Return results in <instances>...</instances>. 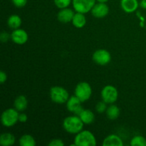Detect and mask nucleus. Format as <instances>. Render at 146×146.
<instances>
[{
	"mask_svg": "<svg viewBox=\"0 0 146 146\" xmlns=\"http://www.w3.org/2000/svg\"><path fill=\"white\" fill-rule=\"evenodd\" d=\"M7 80V74H6V72L4 71H1V72H0V83H1V84H3Z\"/></svg>",
	"mask_w": 146,
	"mask_h": 146,
	"instance_id": "c85d7f7f",
	"label": "nucleus"
},
{
	"mask_svg": "<svg viewBox=\"0 0 146 146\" xmlns=\"http://www.w3.org/2000/svg\"><path fill=\"white\" fill-rule=\"evenodd\" d=\"M74 95L80 99L82 103L87 101L92 95V88L88 83L81 81L76 85L74 91Z\"/></svg>",
	"mask_w": 146,
	"mask_h": 146,
	"instance_id": "20e7f679",
	"label": "nucleus"
},
{
	"mask_svg": "<svg viewBox=\"0 0 146 146\" xmlns=\"http://www.w3.org/2000/svg\"><path fill=\"white\" fill-rule=\"evenodd\" d=\"M96 0H72V5L76 12L86 14L91 11Z\"/></svg>",
	"mask_w": 146,
	"mask_h": 146,
	"instance_id": "0eeeda50",
	"label": "nucleus"
},
{
	"mask_svg": "<svg viewBox=\"0 0 146 146\" xmlns=\"http://www.w3.org/2000/svg\"><path fill=\"white\" fill-rule=\"evenodd\" d=\"M74 14H75V13H74V10L66 7V8L61 9L58 11V14H57V18L60 22L66 24V23L72 21Z\"/></svg>",
	"mask_w": 146,
	"mask_h": 146,
	"instance_id": "f8f14e48",
	"label": "nucleus"
},
{
	"mask_svg": "<svg viewBox=\"0 0 146 146\" xmlns=\"http://www.w3.org/2000/svg\"><path fill=\"white\" fill-rule=\"evenodd\" d=\"M107 104L105 101H104L102 100L101 101H99L98 103H97V104L96 105V111L98 113H106V111L107 108Z\"/></svg>",
	"mask_w": 146,
	"mask_h": 146,
	"instance_id": "b1692460",
	"label": "nucleus"
},
{
	"mask_svg": "<svg viewBox=\"0 0 146 146\" xmlns=\"http://www.w3.org/2000/svg\"><path fill=\"white\" fill-rule=\"evenodd\" d=\"M139 5L142 9H146V0H141V2L139 3Z\"/></svg>",
	"mask_w": 146,
	"mask_h": 146,
	"instance_id": "c756f323",
	"label": "nucleus"
},
{
	"mask_svg": "<svg viewBox=\"0 0 146 146\" xmlns=\"http://www.w3.org/2000/svg\"><path fill=\"white\" fill-rule=\"evenodd\" d=\"M64 145H65V143H64V141L60 138L52 139L51 141H50V142L48 144V146H64Z\"/></svg>",
	"mask_w": 146,
	"mask_h": 146,
	"instance_id": "393cba45",
	"label": "nucleus"
},
{
	"mask_svg": "<svg viewBox=\"0 0 146 146\" xmlns=\"http://www.w3.org/2000/svg\"><path fill=\"white\" fill-rule=\"evenodd\" d=\"M11 38L13 42L18 45H23L28 41L29 36L27 31L21 29H14L11 34Z\"/></svg>",
	"mask_w": 146,
	"mask_h": 146,
	"instance_id": "9b49d317",
	"label": "nucleus"
},
{
	"mask_svg": "<svg viewBox=\"0 0 146 146\" xmlns=\"http://www.w3.org/2000/svg\"><path fill=\"white\" fill-rule=\"evenodd\" d=\"M102 145L103 146H123V142L118 135L111 134L104 140Z\"/></svg>",
	"mask_w": 146,
	"mask_h": 146,
	"instance_id": "4468645a",
	"label": "nucleus"
},
{
	"mask_svg": "<svg viewBox=\"0 0 146 146\" xmlns=\"http://www.w3.org/2000/svg\"><path fill=\"white\" fill-rule=\"evenodd\" d=\"M66 104L67 110L74 113V115H79L81 111L84 109L81 105L82 102L75 95L70 96Z\"/></svg>",
	"mask_w": 146,
	"mask_h": 146,
	"instance_id": "1a4fd4ad",
	"label": "nucleus"
},
{
	"mask_svg": "<svg viewBox=\"0 0 146 146\" xmlns=\"http://www.w3.org/2000/svg\"><path fill=\"white\" fill-rule=\"evenodd\" d=\"M91 11L92 15L96 18H104L109 13V7L105 2H97Z\"/></svg>",
	"mask_w": 146,
	"mask_h": 146,
	"instance_id": "9d476101",
	"label": "nucleus"
},
{
	"mask_svg": "<svg viewBox=\"0 0 146 146\" xmlns=\"http://www.w3.org/2000/svg\"><path fill=\"white\" fill-rule=\"evenodd\" d=\"M71 23L76 28H83L86 24V18L85 14L80 12L75 13Z\"/></svg>",
	"mask_w": 146,
	"mask_h": 146,
	"instance_id": "2eb2a0df",
	"label": "nucleus"
},
{
	"mask_svg": "<svg viewBox=\"0 0 146 146\" xmlns=\"http://www.w3.org/2000/svg\"><path fill=\"white\" fill-rule=\"evenodd\" d=\"M11 38V34H8L6 31H2L0 34V40L1 42H7Z\"/></svg>",
	"mask_w": 146,
	"mask_h": 146,
	"instance_id": "bb28decb",
	"label": "nucleus"
},
{
	"mask_svg": "<svg viewBox=\"0 0 146 146\" xmlns=\"http://www.w3.org/2000/svg\"><path fill=\"white\" fill-rule=\"evenodd\" d=\"M78 116L86 125H90V124L93 123L95 120V115L89 109H84Z\"/></svg>",
	"mask_w": 146,
	"mask_h": 146,
	"instance_id": "f3484780",
	"label": "nucleus"
},
{
	"mask_svg": "<svg viewBox=\"0 0 146 146\" xmlns=\"http://www.w3.org/2000/svg\"><path fill=\"white\" fill-rule=\"evenodd\" d=\"M16 138L11 133H4L0 135V145L1 146H11L15 143Z\"/></svg>",
	"mask_w": 146,
	"mask_h": 146,
	"instance_id": "a211bd4d",
	"label": "nucleus"
},
{
	"mask_svg": "<svg viewBox=\"0 0 146 146\" xmlns=\"http://www.w3.org/2000/svg\"><path fill=\"white\" fill-rule=\"evenodd\" d=\"M13 4L17 8H21V7H25L27 4L28 0H11Z\"/></svg>",
	"mask_w": 146,
	"mask_h": 146,
	"instance_id": "a878e982",
	"label": "nucleus"
},
{
	"mask_svg": "<svg viewBox=\"0 0 146 146\" xmlns=\"http://www.w3.org/2000/svg\"><path fill=\"white\" fill-rule=\"evenodd\" d=\"M27 120H28V116L27 115V114L24 113H21L19 115V121L21 123H25L27 122Z\"/></svg>",
	"mask_w": 146,
	"mask_h": 146,
	"instance_id": "cd10ccee",
	"label": "nucleus"
},
{
	"mask_svg": "<svg viewBox=\"0 0 146 146\" xmlns=\"http://www.w3.org/2000/svg\"><path fill=\"white\" fill-rule=\"evenodd\" d=\"M138 0H121V7L126 13H133L138 9L139 7Z\"/></svg>",
	"mask_w": 146,
	"mask_h": 146,
	"instance_id": "ddd939ff",
	"label": "nucleus"
},
{
	"mask_svg": "<svg viewBox=\"0 0 146 146\" xmlns=\"http://www.w3.org/2000/svg\"><path fill=\"white\" fill-rule=\"evenodd\" d=\"M14 108H16L19 112L25 111L28 106V100L24 96H19L14 100Z\"/></svg>",
	"mask_w": 146,
	"mask_h": 146,
	"instance_id": "dca6fc26",
	"label": "nucleus"
},
{
	"mask_svg": "<svg viewBox=\"0 0 146 146\" xmlns=\"http://www.w3.org/2000/svg\"><path fill=\"white\" fill-rule=\"evenodd\" d=\"M101 96L103 101H105L106 104H113L118 99V90L113 86H106L101 90Z\"/></svg>",
	"mask_w": 146,
	"mask_h": 146,
	"instance_id": "423d86ee",
	"label": "nucleus"
},
{
	"mask_svg": "<svg viewBox=\"0 0 146 146\" xmlns=\"http://www.w3.org/2000/svg\"><path fill=\"white\" fill-rule=\"evenodd\" d=\"M19 111L16 108H7L1 114V123L7 128L14 126L19 121Z\"/></svg>",
	"mask_w": 146,
	"mask_h": 146,
	"instance_id": "39448f33",
	"label": "nucleus"
},
{
	"mask_svg": "<svg viewBox=\"0 0 146 146\" xmlns=\"http://www.w3.org/2000/svg\"><path fill=\"white\" fill-rule=\"evenodd\" d=\"M92 58L96 64L101 66H105L111 62V55L109 51L106 49L100 48L93 54Z\"/></svg>",
	"mask_w": 146,
	"mask_h": 146,
	"instance_id": "6e6552de",
	"label": "nucleus"
},
{
	"mask_svg": "<svg viewBox=\"0 0 146 146\" xmlns=\"http://www.w3.org/2000/svg\"><path fill=\"white\" fill-rule=\"evenodd\" d=\"M49 96L51 101L58 104H66L70 97L69 94L66 88L57 86L50 88Z\"/></svg>",
	"mask_w": 146,
	"mask_h": 146,
	"instance_id": "7ed1b4c3",
	"label": "nucleus"
},
{
	"mask_svg": "<svg viewBox=\"0 0 146 146\" xmlns=\"http://www.w3.org/2000/svg\"><path fill=\"white\" fill-rule=\"evenodd\" d=\"M84 123L78 115H74L67 116L63 121V128L67 133L77 134L84 128Z\"/></svg>",
	"mask_w": 146,
	"mask_h": 146,
	"instance_id": "f257e3e1",
	"label": "nucleus"
},
{
	"mask_svg": "<svg viewBox=\"0 0 146 146\" xmlns=\"http://www.w3.org/2000/svg\"><path fill=\"white\" fill-rule=\"evenodd\" d=\"M74 143L76 146H95L97 144L94 133L89 131L84 130L76 134Z\"/></svg>",
	"mask_w": 146,
	"mask_h": 146,
	"instance_id": "f03ea898",
	"label": "nucleus"
},
{
	"mask_svg": "<svg viewBox=\"0 0 146 146\" xmlns=\"http://www.w3.org/2000/svg\"><path fill=\"white\" fill-rule=\"evenodd\" d=\"M108 0H96L97 2H105L106 3Z\"/></svg>",
	"mask_w": 146,
	"mask_h": 146,
	"instance_id": "7c9ffc66",
	"label": "nucleus"
},
{
	"mask_svg": "<svg viewBox=\"0 0 146 146\" xmlns=\"http://www.w3.org/2000/svg\"><path fill=\"white\" fill-rule=\"evenodd\" d=\"M121 111L120 108L116 105H114L113 104H111L107 108L106 114L108 119L110 120H115L119 117Z\"/></svg>",
	"mask_w": 146,
	"mask_h": 146,
	"instance_id": "6ab92c4d",
	"label": "nucleus"
},
{
	"mask_svg": "<svg viewBox=\"0 0 146 146\" xmlns=\"http://www.w3.org/2000/svg\"><path fill=\"white\" fill-rule=\"evenodd\" d=\"M19 143L21 146H35V138L29 134H24L21 135L19 140Z\"/></svg>",
	"mask_w": 146,
	"mask_h": 146,
	"instance_id": "412c9836",
	"label": "nucleus"
},
{
	"mask_svg": "<svg viewBox=\"0 0 146 146\" xmlns=\"http://www.w3.org/2000/svg\"><path fill=\"white\" fill-rule=\"evenodd\" d=\"M130 144L132 146H146V139L142 135H135L131 139Z\"/></svg>",
	"mask_w": 146,
	"mask_h": 146,
	"instance_id": "4be33fe9",
	"label": "nucleus"
},
{
	"mask_svg": "<svg viewBox=\"0 0 146 146\" xmlns=\"http://www.w3.org/2000/svg\"><path fill=\"white\" fill-rule=\"evenodd\" d=\"M21 23L22 21L21 17L17 14H12L7 19V24L9 27L14 30L19 28L21 25Z\"/></svg>",
	"mask_w": 146,
	"mask_h": 146,
	"instance_id": "aec40b11",
	"label": "nucleus"
},
{
	"mask_svg": "<svg viewBox=\"0 0 146 146\" xmlns=\"http://www.w3.org/2000/svg\"><path fill=\"white\" fill-rule=\"evenodd\" d=\"M54 2L56 7L61 9L68 7V6L72 3V0H54Z\"/></svg>",
	"mask_w": 146,
	"mask_h": 146,
	"instance_id": "5701e85b",
	"label": "nucleus"
}]
</instances>
